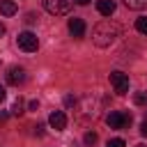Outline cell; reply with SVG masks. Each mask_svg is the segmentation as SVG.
<instances>
[{
    "instance_id": "1",
    "label": "cell",
    "mask_w": 147,
    "mask_h": 147,
    "mask_svg": "<svg viewBox=\"0 0 147 147\" xmlns=\"http://www.w3.org/2000/svg\"><path fill=\"white\" fill-rule=\"evenodd\" d=\"M117 37H119V28L115 23H110V21H101L92 30V39H94V44L99 48H108Z\"/></svg>"
},
{
    "instance_id": "2",
    "label": "cell",
    "mask_w": 147,
    "mask_h": 147,
    "mask_svg": "<svg viewBox=\"0 0 147 147\" xmlns=\"http://www.w3.org/2000/svg\"><path fill=\"white\" fill-rule=\"evenodd\" d=\"M16 44H18V48L25 51V53H34V51L39 48V39H37L34 32H21L18 39H16Z\"/></svg>"
},
{
    "instance_id": "3",
    "label": "cell",
    "mask_w": 147,
    "mask_h": 147,
    "mask_svg": "<svg viewBox=\"0 0 147 147\" xmlns=\"http://www.w3.org/2000/svg\"><path fill=\"white\" fill-rule=\"evenodd\" d=\"M71 5H74V0H44L46 11L53 14V16H62V14H67V11L71 9Z\"/></svg>"
},
{
    "instance_id": "4",
    "label": "cell",
    "mask_w": 147,
    "mask_h": 147,
    "mask_svg": "<svg viewBox=\"0 0 147 147\" xmlns=\"http://www.w3.org/2000/svg\"><path fill=\"white\" fill-rule=\"evenodd\" d=\"M106 122H108L110 129H124V126L131 124V115H129V113H122V110H113V113L106 117Z\"/></svg>"
},
{
    "instance_id": "5",
    "label": "cell",
    "mask_w": 147,
    "mask_h": 147,
    "mask_svg": "<svg viewBox=\"0 0 147 147\" xmlns=\"http://www.w3.org/2000/svg\"><path fill=\"white\" fill-rule=\"evenodd\" d=\"M110 85L117 94H126L129 92V76L124 71H113L110 74Z\"/></svg>"
},
{
    "instance_id": "6",
    "label": "cell",
    "mask_w": 147,
    "mask_h": 147,
    "mask_svg": "<svg viewBox=\"0 0 147 147\" xmlns=\"http://www.w3.org/2000/svg\"><path fill=\"white\" fill-rule=\"evenodd\" d=\"M25 78H28V76H25V69H23V67H11V69L7 71V83H9V85H16V87H18V85L25 83Z\"/></svg>"
},
{
    "instance_id": "7",
    "label": "cell",
    "mask_w": 147,
    "mask_h": 147,
    "mask_svg": "<svg viewBox=\"0 0 147 147\" xmlns=\"http://www.w3.org/2000/svg\"><path fill=\"white\" fill-rule=\"evenodd\" d=\"M48 124H51L55 131H64V129H67V115H64L62 110H55V113L48 115Z\"/></svg>"
},
{
    "instance_id": "8",
    "label": "cell",
    "mask_w": 147,
    "mask_h": 147,
    "mask_svg": "<svg viewBox=\"0 0 147 147\" xmlns=\"http://www.w3.org/2000/svg\"><path fill=\"white\" fill-rule=\"evenodd\" d=\"M69 32H71V37L80 39V37L85 34V21H83V18H78V16L69 18Z\"/></svg>"
},
{
    "instance_id": "9",
    "label": "cell",
    "mask_w": 147,
    "mask_h": 147,
    "mask_svg": "<svg viewBox=\"0 0 147 147\" xmlns=\"http://www.w3.org/2000/svg\"><path fill=\"white\" fill-rule=\"evenodd\" d=\"M96 11L101 16H113L115 14V2L113 0H96Z\"/></svg>"
},
{
    "instance_id": "10",
    "label": "cell",
    "mask_w": 147,
    "mask_h": 147,
    "mask_svg": "<svg viewBox=\"0 0 147 147\" xmlns=\"http://www.w3.org/2000/svg\"><path fill=\"white\" fill-rule=\"evenodd\" d=\"M0 14L14 16V14H16V2H14V0H0Z\"/></svg>"
},
{
    "instance_id": "11",
    "label": "cell",
    "mask_w": 147,
    "mask_h": 147,
    "mask_svg": "<svg viewBox=\"0 0 147 147\" xmlns=\"http://www.w3.org/2000/svg\"><path fill=\"white\" fill-rule=\"evenodd\" d=\"M129 9H145L147 7V0H122Z\"/></svg>"
},
{
    "instance_id": "12",
    "label": "cell",
    "mask_w": 147,
    "mask_h": 147,
    "mask_svg": "<svg viewBox=\"0 0 147 147\" xmlns=\"http://www.w3.org/2000/svg\"><path fill=\"white\" fill-rule=\"evenodd\" d=\"M136 30H138L140 34H147V16H142V18L136 21Z\"/></svg>"
},
{
    "instance_id": "13",
    "label": "cell",
    "mask_w": 147,
    "mask_h": 147,
    "mask_svg": "<svg viewBox=\"0 0 147 147\" xmlns=\"http://www.w3.org/2000/svg\"><path fill=\"white\" fill-rule=\"evenodd\" d=\"M23 113H25V110H23V101H21V99H16V101H14V106H11V115H16V117H18V115H23Z\"/></svg>"
},
{
    "instance_id": "14",
    "label": "cell",
    "mask_w": 147,
    "mask_h": 147,
    "mask_svg": "<svg viewBox=\"0 0 147 147\" xmlns=\"http://www.w3.org/2000/svg\"><path fill=\"white\" fill-rule=\"evenodd\" d=\"M94 142H96V133L94 131H87L85 133V145H94Z\"/></svg>"
},
{
    "instance_id": "15",
    "label": "cell",
    "mask_w": 147,
    "mask_h": 147,
    "mask_svg": "<svg viewBox=\"0 0 147 147\" xmlns=\"http://www.w3.org/2000/svg\"><path fill=\"white\" fill-rule=\"evenodd\" d=\"M133 101H136V106H142V103H147V94H145V92H140V94H136V96H133Z\"/></svg>"
},
{
    "instance_id": "16",
    "label": "cell",
    "mask_w": 147,
    "mask_h": 147,
    "mask_svg": "<svg viewBox=\"0 0 147 147\" xmlns=\"http://www.w3.org/2000/svg\"><path fill=\"white\" fill-rule=\"evenodd\" d=\"M106 147H124V140L122 138H113V140H108Z\"/></svg>"
},
{
    "instance_id": "17",
    "label": "cell",
    "mask_w": 147,
    "mask_h": 147,
    "mask_svg": "<svg viewBox=\"0 0 147 147\" xmlns=\"http://www.w3.org/2000/svg\"><path fill=\"white\" fill-rule=\"evenodd\" d=\"M28 108H30V110H37V108H39V101H37V99H34V101H30V103H28Z\"/></svg>"
},
{
    "instance_id": "18",
    "label": "cell",
    "mask_w": 147,
    "mask_h": 147,
    "mask_svg": "<svg viewBox=\"0 0 147 147\" xmlns=\"http://www.w3.org/2000/svg\"><path fill=\"white\" fill-rule=\"evenodd\" d=\"M140 133H142V136H147V119L140 124Z\"/></svg>"
},
{
    "instance_id": "19",
    "label": "cell",
    "mask_w": 147,
    "mask_h": 147,
    "mask_svg": "<svg viewBox=\"0 0 147 147\" xmlns=\"http://www.w3.org/2000/svg\"><path fill=\"white\" fill-rule=\"evenodd\" d=\"M64 103H67V106H74V103H76V99H74V96H67V99H64Z\"/></svg>"
},
{
    "instance_id": "20",
    "label": "cell",
    "mask_w": 147,
    "mask_h": 147,
    "mask_svg": "<svg viewBox=\"0 0 147 147\" xmlns=\"http://www.w3.org/2000/svg\"><path fill=\"white\" fill-rule=\"evenodd\" d=\"M2 101H5V87L0 85V103H2Z\"/></svg>"
},
{
    "instance_id": "21",
    "label": "cell",
    "mask_w": 147,
    "mask_h": 147,
    "mask_svg": "<svg viewBox=\"0 0 147 147\" xmlns=\"http://www.w3.org/2000/svg\"><path fill=\"white\" fill-rule=\"evenodd\" d=\"M74 2H78V5H90V0H74Z\"/></svg>"
},
{
    "instance_id": "22",
    "label": "cell",
    "mask_w": 147,
    "mask_h": 147,
    "mask_svg": "<svg viewBox=\"0 0 147 147\" xmlns=\"http://www.w3.org/2000/svg\"><path fill=\"white\" fill-rule=\"evenodd\" d=\"M7 119V113H0V122H5Z\"/></svg>"
},
{
    "instance_id": "23",
    "label": "cell",
    "mask_w": 147,
    "mask_h": 147,
    "mask_svg": "<svg viewBox=\"0 0 147 147\" xmlns=\"http://www.w3.org/2000/svg\"><path fill=\"white\" fill-rule=\"evenodd\" d=\"M0 34H5V25L2 23H0Z\"/></svg>"
},
{
    "instance_id": "24",
    "label": "cell",
    "mask_w": 147,
    "mask_h": 147,
    "mask_svg": "<svg viewBox=\"0 0 147 147\" xmlns=\"http://www.w3.org/2000/svg\"><path fill=\"white\" fill-rule=\"evenodd\" d=\"M136 147H145V145H136Z\"/></svg>"
}]
</instances>
